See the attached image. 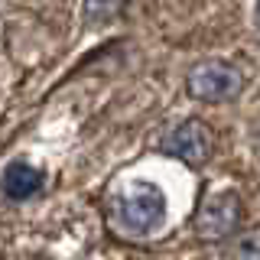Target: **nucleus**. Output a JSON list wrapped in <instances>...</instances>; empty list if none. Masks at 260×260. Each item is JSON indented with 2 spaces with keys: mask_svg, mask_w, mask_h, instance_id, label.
<instances>
[{
  "mask_svg": "<svg viewBox=\"0 0 260 260\" xmlns=\"http://www.w3.org/2000/svg\"><path fill=\"white\" fill-rule=\"evenodd\" d=\"M162 211H166L162 192L150 182L130 185L127 192H120L117 199H114V221L130 234L153 231V228L162 221Z\"/></svg>",
  "mask_w": 260,
  "mask_h": 260,
  "instance_id": "nucleus-1",
  "label": "nucleus"
},
{
  "mask_svg": "<svg viewBox=\"0 0 260 260\" xmlns=\"http://www.w3.org/2000/svg\"><path fill=\"white\" fill-rule=\"evenodd\" d=\"M238 224H241V199L234 192L205 195V202L195 211V234L205 241L228 238Z\"/></svg>",
  "mask_w": 260,
  "mask_h": 260,
  "instance_id": "nucleus-2",
  "label": "nucleus"
},
{
  "mask_svg": "<svg viewBox=\"0 0 260 260\" xmlns=\"http://www.w3.org/2000/svg\"><path fill=\"white\" fill-rule=\"evenodd\" d=\"M244 75L228 62H202L189 75V94L199 101H228L241 94Z\"/></svg>",
  "mask_w": 260,
  "mask_h": 260,
  "instance_id": "nucleus-3",
  "label": "nucleus"
},
{
  "mask_svg": "<svg viewBox=\"0 0 260 260\" xmlns=\"http://www.w3.org/2000/svg\"><path fill=\"white\" fill-rule=\"evenodd\" d=\"M162 153L189 162V166H202L211 156V130L202 120H185V124H179L166 134Z\"/></svg>",
  "mask_w": 260,
  "mask_h": 260,
  "instance_id": "nucleus-4",
  "label": "nucleus"
},
{
  "mask_svg": "<svg viewBox=\"0 0 260 260\" xmlns=\"http://www.w3.org/2000/svg\"><path fill=\"white\" fill-rule=\"evenodd\" d=\"M0 189H4L7 199H16V202L29 199V195H36L43 189V173L32 169L29 162H13L4 173V179H0Z\"/></svg>",
  "mask_w": 260,
  "mask_h": 260,
  "instance_id": "nucleus-5",
  "label": "nucleus"
},
{
  "mask_svg": "<svg viewBox=\"0 0 260 260\" xmlns=\"http://www.w3.org/2000/svg\"><path fill=\"white\" fill-rule=\"evenodd\" d=\"M130 0H85V23H108L111 16H117Z\"/></svg>",
  "mask_w": 260,
  "mask_h": 260,
  "instance_id": "nucleus-6",
  "label": "nucleus"
},
{
  "mask_svg": "<svg viewBox=\"0 0 260 260\" xmlns=\"http://www.w3.org/2000/svg\"><path fill=\"white\" fill-rule=\"evenodd\" d=\"M231 260H260V228L247 231L244 238L231 247Z\"/></svg>",
  "mask_w": 260,
  "mask_h": 260,
  "instance_id": "nucleus-7",
  "label": "nucleus"
},
{
  "mask_svg": "<svg viewBox=\"0 0 260 260\" xmlns=\"http://www.w3.org/2000/svg\"><path fill=\"white\" fill-rule=\"evenodd\" d=\"M257 29H260V4H257Z\"/></svg>",
  "mask_w": 260,
  "mask_h": 260,
  "instance_id": "nucleus-8",
  "label": "nucleus"
}]
</instances>
